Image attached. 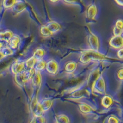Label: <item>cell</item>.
I'll return each mask as SVG.
<instances>
[{"label": "cell", "mask_w": 123, "mask_h": 123, "mask_svg": "<svg viewBox=\"0 0 123 123\" xmlns=\"http://www.w3.org/2000/svg\"><path fill=\"white\" fill-rule=\"evenodd\" d=\"M106 56L104 54L99 52V50L88 49L84 50L80 58V62L83 64H86L91 62L102 61L106 59Z\"/></svg>", "instance_id": "cell-1"}, {"label": "cell", "mask_w": 123, "mask_h": 123, "mask_svg": "<svg viewBox=\"0 0 123 123\" xmlns=\"http://www.w3.org/2000/svg\"><path fill=\"white\" fill-rule=\"evenodd\" d=\"M35 69H30L25 70L22 73H18L14 75V80L15 83L18 86L20 87H24L28 82V81L31 80L33 76L35 73Z\"/></svg>", "instance_id": "cell-2"}, {"label": "cell", "mask_w": 123, "mask_h": 123, "mask_svg": "<svg viewBox=\"0 0 123 123\" xmlns=\"http://www.w3.org/2000/svg\"><path fill=\"white\" fill-rule=\"evenodd\" d=\"M59 70V65L58 62L54 59H51L47 62L46 67V71L51 75H55L57 74Z\"/></svg>", "instance_id": "cell-3"}, {"label": "cell", "mask_w": 123, "mask_h": 123, "mask_svg": "<svg viewBox=\"0 0 123 123\" xmlns=\"http://www.w3.org/2000/svg\"><path fill=\"white\" fill-rule=\"evenodd\" d=\"M92 90L99 94H103L105 93L106 91V85L105 80L102 76H100L99 78L97 80Z\"/></svg>", "instance_id": "cell-4"}, {"label": "cell", "mask_w": 123, "mask_h": 123, "mask_svg": "<svg viewBox=\"0 0 123 123\" xmlns=\"http://www.w3.org/2000/svg\"><path fill=\"white\" fill-rule=\"evenodd\" d=\"M25 69L26 68H25V62L21 61V60H16L11 65V71L15 75V74L24 71Z\"/></svg>", "instance_id": "cell-5"}, {"label": "cell", "mask_w": 123, "mask_h": 123, "mask_svg": "<svg viewBox=\"0 0 123 123\" xmlns=\"http://www.w3.org/2000/svg\"><path fill=\"white\" fill-rule=\"evenodd\" d=\"M109 44L114 49H121L123 48V38L121 36H113L110 40Z\"/></svg>", "instance_id": "cell-6"}, {"label": "cell", "mask_w": 123, "mask_h": 123, "mask_svg": "<svg viewBox=\"0 0 123 123\" xmlns=\"http://www.w3.org/2000/svg\"><path fill=\"white\" fill-rule=\"evenodd\" d=\"M88 42L91 49L98 50L100 48V41L98 37L94 33H91L89 36Z\"/></svg>", "instance_id": "cell-7"}, {"label": "cell", "mask_w": 123, "mask_h": 123, "mask_svg": "<svg viewBox=\"0 0 123 123\" xmlns=\"http://www.w3.org/2000/svg\"><path fill=\"white\" fill-rule=\"evenodd\" d=\"M98 13L97 7L95 4H91L88 6L86 11V17L88 20H94Z\"/></svg>", "instance_id": "cell-8"}, {"label": "cell", "mask_w": 123, "mask_h": 123, "mask_svg": "<svg viewBox=\"0 0 123 123\" xmlns=\"http://www.w3.org/2000/svg\"><path fill=\"white\" fill-rule=\"evenodd\" d=\"M100 76V71L98 69L94 70L91 73L90 76H89L88 80H87V85L91 88V90H92V87L94 86L97 80L99 78Z\"/></svg>", "instance_id": "cell-9"}, {"label": "cell", "mask_w": 123, "mask_h": 123, "mask_svg": "<svg viewBox=\"0 0 123 123\" xmlns=\"http://www.w3.org/2000/svg\"><path fill=\"white\" fill-rule=\"evenodd\" d=\"M46 25L52 34L59 32L62 29L61 25L57 21H49L46 24Z\"/></svg>", "instance_id": "cell-10"}, {"label": "cell", "mask_w": 123, "mask_h": 123, "mask_svg": "<svg viewBox=\"0 0 123 123\" xmlns=\"http://www.w3.org/2000/svg\"><path fill=\"white\" fill-rule=\"evenodd\" d=\"M14 33L11 30H5L0 32V41L1 42H6L8 43L10 39L12 38Z\"/></svg>", "instance_id": "cell-11"}, {"label": "cell", "mask_w": 123, "mask_h": 123, "mask_svg": "<svg viewBox=\"0 0 123 123\" xmlns=\"http://www.w3.org/2000/svg\"><path fill=\"white\" fill-rule=\"evenodd\" d=\"M88 94V91L87 89H79L74 91L73 93H71L70 95L71 97L73 99L79 100L81 98H83L84 97L86 96Z\"/></svg>", "instance_id": "cell-12"}, {"label": "cell", "mask_w": 123, "mask_h": 123, "mask_svg": "<svg viewBox=\"0 0 123 123\" xmlns=\"http://www.w3.org/2000/svg\"><path fill=\"white\" fill-rule=\"evenodd\" d=\"M33 86L35 87H38L41 84L42 81V76L40 72L35 71V74L33 76L31 80Z\"/></svg>", "instance_id": "cell-13"}, {"label": "cell", "mask_w": 123, "mask_h": 123, "mask_svg": "<svg viewBox=\"0 0 123 123\" xmlns=\"http://www.w3.org/2000/svg\"><path fill=\"white\" fill-rule=\"evenodd\" d=\"M20 41H21V39L19 36L17 35H14L12 38L9 41L8 46L12 49H17Z\"/></svg>", "instance_id": "cell-14"}, {"label": "cell", "mask_w": 123, "mask_h": 123, "mask_svg": "<svg viewBox=\"0 0 123 123\" xmlns=\"http://www.w3.org/2000/svg\"><path fill=\"white\" fill-rule=\"evenodd\" d=\"M12 9L13 11L14 12L17 13V14H19V13L22 12L23 11H24L27 9V6H26V4L22 0H19Z\"/></svg>", "instance_id": "cell-15"}, {"label": "cell", "mask_w": 123, "mask_h": 123, "mask_svg": "<svg viewBox=\"0 0 123 123\" xmlns=\"http://www.w3.org/2000/svg\"><path fill=\"white\" fill-rule=\"evenodd\" d=\"M80 111L83 114H89L93 111V108L86 103H81L78 105Z\"/></svg>", "instance_id": "cell-16"}, {"label": "cell", "mask_w": 123, "mask_h": 123, "mask_svg": "<svg viewBox=\"0 0 123 123\" xmlns=\"http://www.w3.org/2000/svg\"><path fill=\"white\" fill-rule=\"evenodd\" d=\"M46 63H47V62L44 59L37 60V63L35 64V67H34V69H35L36 71H38V72H40L41 73V71L46 70Z\"/></svg>", "instance_id": "cell-17"}, {"label": "cell", "mask_w": 123, "mask_h": 123, "mask_svg": "<svg viewBox=\"0 0 123 123\" xmlns=\"http://www.w3.org/2000/svg\"><path fill=\"white\" fill-rule=\"evenodd\" d=\"M113 103V100L110 95H105L103 97L102 99V105L105 108H108L110 107Z\"/></svg>", "instance_id": "cell-18"}, {"label": "cell", "mask_w": 123, "mask_h": 123, "mask_svg": "<svg viewBox=\"0 0 123 123\" xmlns=\"http://www.w3.org/2000/svg\"><path fill=\"white\" fill-rule=\"evenodd\" d=\"M76 62L74 61H70L65 66V71L68 73H72L76 70Z\"/></svg>", "instance_id": "cell-19"}, {"label": "cell", "mask_w": 123, "mask_h": 123, "mask_svg": "<svg viewBox=\"0 0 123 123\" xmlns=\"http://www.w3.org/2000/svg\"><path fill=\"white\" fill-rule=\"evenodd\" d=\"M37 60L35 59L34 57H31L28 58L27 60L25 61V68L27 70H30V69H33L35 67V64L37 63Z\"/></svg>", "instance_id": "cell-20"}, {"label": "cell", "mask_w": 123, "mask_h": 123, "mask_svg": "<svg viewBox=\"0 0 123 123\" xmlns=\"http://www.w3.org/2000/svg\"><path fill=\"white\" fill-rule=\"evenodd\" d=\"M45 55H46V51L43 49L38 48L34 51L33 57H34L37 60H41V59H43Z\"/></svg>", "instance_id": "cell-21"}, {"label": "cell", "mask_w": 123, "mask_h": 123, "mask_svg": "<svg viewBox=\"0 0 123 123\" xmlns=\"http://www.w3.org/2000/svg\"><path fill=\"white\" fill-rule=\"evenodd\" d=\"M41 106L42 107L44 111L46 112L50 109L52 105V100L50 99H44L40 102Z\"/></svg>", "instance_id": "cell-22"}, {"label": "cell", "mask_w": 123, "mask_h": 123, "mask_svg": "<svg viewBox=\"0 0 123 123\" xmlns=\"http://www.w3.org/2000/svg\"><path fill=\"white\" fill-rule=\"evenodd\" d=\"M56 121L59 123H70V121L69 117L66 115L61 114L56 116Z\"/></svg>", "instance_id": "cell-23"}, {"label": "cell", "mask_w": 123, "mask_h": 123, "mask_svg": "<svg viewBox=\"0 0 123 123\" xmlns=\"http://www.w3.org/2000/svg\"><path fill=\"white\" fill-rule=\"evenodd\" d=\"M19 0H4L3 1V6L6 9L12 8Z\"/></svg>", "instance_id": "cell-24"}, {"label": "cell", "mask_w": 123, "mask_h": 123, "mask_svg": "<svg viewBox=\"0 0 123 123\" xmlns=\"http://www.w3.org/2000/svg\"><path fill=\"white\" fill-rule=\"evenodd\" d=\"M40 32H41V34L43 37H50V36H52V35H53V34L52 33V32L49 30V28L46 27V25L43 26V27L41 28Z\"/></svg>", "instance_id": "cell-25"}, {"label": "cell", "mask_w": 123, "mask_h": 123, "mask_svg": "<svg viewBox=\"0 0 123 123\" xmlns=\"http://www.w3.org/2000/svg\"><path fill=\"white\" fill-rule=\"evenodd\" d=\"M1 51L3 52V53L4 54L5 57H6V56L12 55L14 54V49H11V48H10V47H9L8 46L3 47Z\"/></svg>", "instance_id": "cell-26"}, {"label": "cell", "mask_w": 123, "mask_h": 123, "mask_svg": "<svg viewBox=\"0 0 123 123\" xmlns=\"http://www.w3.org/2000/svg\"><path fill=\"white\" fill-rule=\"evenodd\" d=\"M107 123H119V120L115 115H111L108 118Z\"/></svg>", "instance_id": "cell-27"}, {"label": "cell", "mask_w": 123, "mask_h": 123, "mask_svg": "<svg viewBox=\"0 0 123 123\" xmlns=\"http://www.w3.org/2000/svg\"><path fill=\"white\" fill-rule=\"evenodd\" d=\"M113 33L114 36H116V37L121 36L122 34H123V30L119 29V28H117V27H114Z\"/></svg>", "instance_id": "cell-28"}, {"label": "cell", "mask_w": 123, "mask_h": 123, "mask_svg": "<svg viewBox=\"0 0 123 123\" xmlns=\"http://www.w3.org/2000/svg\"><path fill=\"white\" fill-rule=\"evenodd\" d=\"M33 119L35 123H45L46 122V119L43 116L33 117Z\"/></svg>", "instance_id": "cell-29"}, {"label": "cell", "mask_w": 123, "mask_h": 123, "mask_svg": "<svg viewBox=\"0 0 123 123\" xmlns=\"http://www.w3.org/2000/svg\"><path fill=\"white\" fill-rule=\"evenodd\" d=\"M115 27L119 28V29L123 30V19H118L115 22Z\"/></svg>", "instance_id": "cell-30"}, {"label": "cell", "mask_w": 123, "mask_h": 123, "mask_svg": "<svg viewBox=\"0 0 123 123\" xmlns=\"http://www.w3.org/2000/svg\"><path fill=\"white\" fill-rule=\"evenodd\" d=\"M62 1L64 2L65 3L68 4H78L81 1V0H62Z\"/></svg>", "instance_id": "cell-31"}, {"label": "cell", "mask_w": 123, "mask_h": 123, "mask_svg": "<svg viewBox=\"0 0 123 123\" xmlns=\"http://www.w3.org/2000/svg\"><path fill=\"white\" fill-rule=\"evenodd\" d=\"M117 77L118 80L123 81V68H121L117 72Z\"/></svg>", "instance_id": "cell-32"}, {"label": "cell", "mask_w": 123, "mask_h": 123, "mask_svg": "<svg viewBox=\"0 0 123 123\" xmlns=\"http://www.w3.org/2000/svg\"><path fill=\"white\" fill-rule=\"evenodd\" d=\"M116 54H117V57L119 59H123V48L118 49Z\"/></svg>", "instance_id": "cell-33"}, {"label": "cell", "mask_w": 123, "mask_h": 123, "mask_svg": "<svg viewBox=\"0 0 123 123\" xmlns=\"http://www.w3.org/2000/svg\"><path fill=\"white\" fill-rule=\"evenodd\" d=\"M114 1L118 6L123 7V0H114Z\"/></svg>", "instance_id": "cell-34"}, {"label": "cell", "mask_w": 123, "mask_h": 123, "mask_svg": "<svg viewBox=\"0 0 123 123\" xmlns=\"http://www.w3.org/2000/svg\"><path fill=\"white\" fill-rule=\"evenodd\" d=\"M4 57H5V55H4V54H3V52L1 50V51H0V61L1 60H3Z\"/></svg>", "instance_id": "cell-35"}, {"label": "cell", "mask_w": 123, "mask_h": 123, "mask_svg": "<svg viewBox=\"0 0 123 123\" xmlns=\"http://www.w3.org/2000/svg\"><path fill=\"white\" fill-rule=\"evenodd\" d=\"M49 1L50 2V3H57L60 2V1H62V0H49Z\"/></svg>", "instance_id": "cell-36"}, {"label": "cell", "mask_w": 123, "mask_h": 123, "mask_svg": "<svg viewBox=\"0 0 123 123\" xmlns=\"http://www.w3.org/2000/svg\"><path fill=\"white\" fill-rule=\"evenodd\" d=\"M3 47H4V46H3V43L0 41V51H1V50H2V49H3Z\"/></svg>", "instance_id": "cell-37"}, {"label": "cell", "mask_w": 123, "mask_h": 123, "mask_svg": "<svg viewBox=\"0 0 123 123\" xmlns=\"http://www.w3.org/2000/svg\"><path fill=\"white\" fill-rule=\"evenodd\" d=\"M30 123H35V121H34V119H33H33H31V121H30Z\"/></svg>", "instance_id": "cell-38"}, {"label": "cell", "mask_w": 123, "mask_h": 123, "mask_svg": "<svg viewBox=\"0 0 123 123\" xmlns=\"http://www.w3.org/2000/svg\"><path fill=\"white\" fill-rule=\"evenodd\" d=\"M121 37H123V34H122V35H121Z\"/></svg>", "instance_id": "cell-39"}, {"label": "cell", "mask_w": 123, "mask_h": 123, "mask_svg": "<svg viewBox=\"0 0 123 123\" xmlns=\"http://www.w3.org/2000/svg\"><path fill=\"white\" fill-rule=\"evenodd\" d=\"M55 123H58V122H57V121H56V122H55Z\"/></svg>", "instance_id": "cell-40"}]
</instances>
